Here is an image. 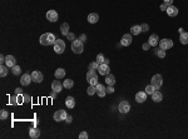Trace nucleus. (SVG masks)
<instances>
[{"label": "nucleus", "mask_w": 188, "mask_h": 139, "mask_svg": "<svg viewBox=\"0 0 188 139\" xmlns=\"http://www.w3.org/2000/svg\"><path fill=\"white\" fill-rule=\"evenodd\" d=\"M55 40H56V38L54 36V34L53 33H45V34H43V35L40 36L39 42H40L42 45L49 46V45H54Z\"/></svg>", "instance_id": "obj_1"}, {"label": "nucleus", "mask_w": 188, "mask_h": 139, "mask_svg": "<svg viewBox=\"0 0 188 139\" xmlns=\"http://www.w3.org/2000/svg\"><path fill=\"white\" fill-rule=\"evenodd\" d=\"M71 50L75 54H81L84 50V45H83V42H80L79 39H75L71 42Z\"/></svg>", "instance_id": "obj_2"}, {"label": "nucleus", "mask_w": 188, "mask_h": 139, "mask_svg": "<svg viewBox=\"0 0 188 139\" xmlns=\"http://www.w3.org/2000/svg\"><path fill=\"white\" fill-rule=\"evenodd\" d=\"M87 80L89 83V85L98 84V74L95 73V70H89L87 73Z\"/></svg>", "instance_id": "obj_3"}, {"label": "nucleus", "mask_w": 188, "mask_h": 139, "mask_svg": "<svg viewBox=\"0 0 188 139\" xmlns=\"http://www.w3.org/2000/svg\"><path fill=\"white\" fill-rule=\"evenodd\" d=\"M53 46H54V52L56 54H63L65 50V43H64V40H62V39H56Z\"/></svg>", "instance_id": "obj_4"}, {"label": "nucleus", "mask_w": 188, "mask_h": 139, "mask_svg": "<svg viewBox=\"0 0 188 139\" xmlns=\"http://www.w3.org/2000/svg\"><path fill=\"white\" fill-rule=\"evenodd\" d=\"M150 84H152L153 87L156 88V89H159V88L162 87V84H163V78H162V75H161V74L153 75L152 80H150Z\"/></svg>", "instance_id": "obj_5"}, {"label": "nucleus", "mask_w": 188, "mask_h": 139, "mask_svg": "<svg viewBox=\"0 0 188 139\" xmlns=\"http://www.w3.org/2000/svg\"><path fill=\"white\" fill-rule=\"evenodd\" d=\"M67 116H68L67 112H65V110H63V109H60V110H56V112L54 113L53 118H54L55 122H62V120H65V119H67Z\"/></svg>", "instance_id": "obj_6"}, {"label": "nucleus", "mask_w": 188, "mask_h": 139, "mask_svg": "<svg viewBox=\"0 0 188 139\" xmlns=\"http://www.w3.org/2000/svg\"><path fill=\"white\" fill-rule=\"evenodd\" d=\"M159 48H162L163 50H168L171 48H173V42L171 39H162L159 40Z\"/></svg>", "instance_id": "obj_7"}, {"label": "nucleus", "mask_w": 188, "mask_h": 139, "mask_svg": "<svg viewBox=\"0 0 188 139\" xmlns=\"http://www.w3.org/2000/svg\"><path fill=\"white\" fill-rule=\"evenodd\" d=\"M118 110L120 113H128L130 110V104L127 102V100H122L118 105Z\"/></svg>", "instance_id": "obj_8"}, {"label": "nucleus", "mask_w": 188, "mask_h": 139, "mask_svg": "<svg viewBox=\"0 0 188 139\" xmlns=\"http://www.w3.org/2000/svg\"><path fill=\"white\" fill-rule=\"evenodd\" d=\"M132 42H133V38H132V34H124L122 36V40H120V45L123 46H129Z\"/></svg>", "instance_id": "obj_9"}, {"label": "nucleus", "mask_w": 188, "mask_h": 139, "mask_svg": "<svg viewBox=\"0 0 188 139\" xmlns=\"http://www.w3.org/2000/svg\"><path fill=\"white\" fill-rule=\"evenodd\" d=\"M31 79H33L34 83H42L43 81V73L42 71H38V70H34L33 73H31Z\"/></svg>", "instance_id": "obj_10"}, {"label": "nucleus", "mask_w": 188, "mask_h": 139, "mask_svg": "<svg viewBox=\"0 0 188 139\" xmlns=\"http://www.w3.org/2000/svg\"><path fill=\"white\" fill-rule=\"evenodd\" d=\"M58 13L55 10H48L46 13V19L50 21V23H55V21H58Z\"/></svg>", "instance_id": "obj_11"}, {"label": "nucleus", "mask_w": 188, "mask_h": 139, "mask_svg": "<svg viewBox=\"0 0 188 139\" xmlns=\"http://www.w3.org/2000/svg\"><path fill=\"white\" fill-rule=\"evenodd\" d=\"M165 13L168 14V17L174 18V17H177V15H178V8H177V6H174V5H168Z\"/></svg>", "instance_id": "obj_12"}, {"label": "nucleus", "mask_w": 188, "mask_h": 139, "mask_svg": "<svg viewBox=\"0 0 188 139\" xmlns=\"http://www.w3.org/2000/svg\"><path fill=\"white\" fill-rule=\"evenodd\" d=\"M63 88H64V85H63V83H60L58 79L52 83V90L56 91V93H60V91L63 90Z\"/></svg>", "instance_id": "obj_13"}, {"label": "nucleus", "mask_w": 188, "mask_h": 139, "mask_svg": "<svg viewBox=\"0 0 188 139\" xmlns=\"http://www.w3.org/2000/svg\"><path fill=\"white\" fill-rule=\"evenodd\" d=\"M109 71H111V69H109V65L108 64H104V63H103V64H100L99 65V68H98V73L100 75H108L109 74Z\"/></svg>", "instance_id": "obj_14"}, {"label": "nucleus", "mask_w": 188, "mask_h": 139, "mask_svg": "<svg viewBox=\"0 0 188 139\" xmlns=\"http://www.w3.org/2000/svg\"><path fill=\"white\" fill-rule=\"evenodd\" d=\"M95 88H97V94H98V97L100 98H103V97H105V94H107V87H104L103 84H97L95 85Z\"/></svg>", "instance_id": "obj_15"}, {"label": "nucleus", "mask_w": 188, "mask_h": 139, "mask_svg": "<svg viewBox=\"0 0 188 139\" xmlns=\"http://www.w3.org/2000/svg\"><path fill=\"white\" fill-rule=\"evenodd\" d=\"M31 81H33V79H31V75L29 74H23L21 75V78H20V83L21 85H25V87H28Z\"/></svg>", "instance_id": "obj_16"}, {"label": "nucleus", "mask_w": 188, "mask_h": 139, "mask_svg": "<svg viewBox=\"0 0 188 139\" xmlns=\"http://www.w3.org/2000/svg\"><path fill=\"white\" fill-rule=\"evenodd\" d=\"M5 65L9 68H13L14 65H17V60L13 55H6L5 56Z\"/></svg>", "instance_id": "obj_17"}, {"label": "nucleus", "mask_w": 188, "mask_h": 139, "mask_svg": "<svg viewBox=\"0 0 188 139\" xmlns=\"http://www.w3.org/2000/svg\"><path fill=\"white\" fill-rule=\"evenodd\" d=\"M147 100V93L146 91H138L136 94V102L137 103H144Z\"/></svg>", "instance_id": "obj_18"}, {"label": "nucleus", "mask_w": 188, "mask_h": 139, "mask_svg": "<svg viewBox=\"0 0 188 139\" xmlns=\"http://www.w3.org/2000/svg\"><path fill=\"white\" fill-rule=\"evenodd\" d=\"M148 43L150 44V46H157L159 44V38H158V34H152L148 39Z\"/></svg>", "instance_id": "obj_19"}, {"label": "nucleus", "mask_w": 188, "mask_h": 139, "mask_svg": "<svg viewBox=\"0 0 188 139\" xmlns=\"http://www.w3.org/2000/svg\"><path fill=\"white\" fill-rule=\"evenodd\" d=\"M98 20H99V15L97 14V13H90V14L88 15V23L95 24V23H98Z\"/></svg>", "instance_id": "obj_20"}, {"label": "nucleus", "mask_w": 188, "mask_h": 139, "mask_svg": "<svg viewBox=\"0 0 188 139\" xmlns=\"http://www.w3.org/2000/svg\"><path fill=\"white\" fill-rule=\"evenodd\" d=\"M162 99H163L162 93H161V91H158V89H157L154 93L152 94V100H153V102H156V103H159V102H162Z\"/></svg>", "instance_id": "obj_21"}, {"label": "nucleus", "mask_w": 188, "mask_h": 139, "mask_svg": "<svg viewBox=\"0 0 188 139\" xmlns=\"http://www.w3.org/2000/svg\"><path fill=\"white\" fill-rule=\"evenodd\" d=\"M29 137L33 139H36L40 137V130L38 128H30L29 129Z\"/></svg>", "instance_id": "obj_22"}, {"label": "nucleus", "mask_w": 188, "mask_h": 139, "mask_svg": "<svg viewBox=\"0 0 188 139\" xmlns=\"http://www.w3.org/2000/svg\"><path fill=\"white\" fill-rule=\"evenodd\" d=\"M142 33V26L140 25H133L130 28V34L132 35H139Z\"/></svg>", "instance_id": "obj_23"}, {"label": "nucleus", "mask_w": 188, "mask_h": 139, "mask_svg": "<svg viewBox=\"0 0 188 139\" xmlns=\"http://www.w3.org/2000/svg\"><path fill=\"white\" fill-rule=\"evenodd\" d=\"M65 105H67L68 108L73 109L75 107V99L73 97H67V99H65Z\"/></svg>", "instance_id": "obj_24"}, {"label": "nucleus", "mask_w": 188, "mask_h": 139, "mask_svg": "<svg viewBox=\"0 0 188 139\" xmlns=\"http://www.w3.org/2000/svg\"><path fill=\"white\" fill-rule=\"evenodd\" d=\"M105 84L107 85H114L115 84V77L113 74L105 75Z\"/></svg>", "instance_id": "obj_25"}, {"label": "nucleus", "mask_w": 188, "mask_h": 139, "mask_svg": "<svg viewBox=\"0 0 188 139\" xmlns=\"http://www.w3.org/2000/svg\"><path fill=\"white\" fill-rule=\"evenodd\" d=\"M54 75H55V78L56 79H63L65 77V70L63 68H58L55 70V73H54Z\"/></svg>", "instance_id": "obj_26"}, {"label": "nucleus", "mask_w": 188, "mask_h": 139, "mask_svg": "<svg viewBox=\"0 0 188 139\" xmlns=\"http://www.w3.org/2000/svg\"><path fill=\"white\" fill-rule=\"evenodd\" d=\"M63 85H64L65 89H71V88L74 87V81L71 80V79H65V80L63 81Z\"/></svg>", "instance_id": "obj_27"}, {"label": "nucleus", "mask_w": 188, "mask_h": 139, "mask_svg": "<svg viewBox=\"0 0 188 139\" xmlns=\"http://www.w3.org/2000/svg\"><path fill=\"white\" fill-rule=\"evenodd\" d=\"M60 30H62V34H63V35L67 36L68 33H69V25H68V23H63V24L60 25Z\"/></svg>", "instance_id": "obj_28"}, {"label": "nucleus", "mask_w": 188, "mask_h": 139, "mask_svg": "<svg viewBox=\"0 0 188 139\" xmlns=\"http://www.w3.org/2000/svg\"><path fill=\"white\" fill-rule=\"evenodd\" d=\"M8 69H9V67H6L5 64H1V67H0V77L1 78H4V77H6L8 75Z\"/></svg>", "instance_id": "obj_29"}, {"label": "nucleus", "mask_w": 188, "mask_h": 139, "mask_svg": "<svg viewBox=\"0 0 188 139\" xmlns=\"http://www.w3.org/2000/svg\"><path fill=\"white\" fill-rule=\"evenodd\" d=\"M179 40H181V43L182 44H188V33H186V31H183V33L179 35Z\"/></svg>", "instance_id": "obj_30"}, {"label": "nucleus", "mask_w": 188, "mask_h": 139, "mask_svg": "<svg viewBox=\"0 0 188 139\" xmlns=\"http://www.w3.org/2000/svg\"><path fill=\"white\" fill-rule=\"evenodd\" d=\"M156 90H157V89H156L154 87H153L152 84H150V85H147V87H146V89H144V91H146V93H147V95H152V94L154 93Z\"/></svg>", "instance_id": "obj_31"}, {"label": "nucleus", "mask_w": 188, "mask_h": 139, "mask_svg": "<svg viewBox=\"0 0 188 139\" xmlns=\"http://www.w3.org/2000/svg\"><path fill=\"white\" fill-rule=\"evenodd\" d=\"M87 93H88V95H94V94H97L95 85H89V87H88V89H87Z\"/></svg>", "instance_id": "obj_32"}, {"label": "nucleus", "mask_w": 188, "mask_h": 139, "mask_svg": "<svg viewBox=\"0 0 188 139\" xmlns=\"http://www.w3.org/2000/svg\"><path fill=\"white\" fill-rule=\"evenodd\" d=\"M11 73L14 75H20L21 74V68L19 67V65H14V67L11 68Z\"/></svg>", "instance_id": "obj_33"}, {"label": "nucleus", "mask_w": 188, "mask_h": 139, "mask_svg": "<svg viewBox=\"0 0 188 139\" xmlns=\"http://www.w3.org/2000/svg\"><path fill=\"white\" fill-rule=\"evenodd\" d=\"M156 55L158 56V58H165V50H163L162 48L157 49L156 50Z\"/></svg>", "instance_id": "obj_34"}, {"label": "nucleus", "mask_w": 188, "mask_h": 139, "mask_svg": "<svg viewBox=\"0 0 188 139\" xmlns=\"http://www.w3.org/2000/svg\"><path fill=\"white\" fill-rule=\"evenodd\" d=\"M98 68H99V64L97 62H92L89 65H88V69H89V70H98Z\"/></svg>", "instance_id": "obj_35"}, {"label": "nucleus", "mask_w": 188, "mask_h": 139, "mask_svg": "<svg viewBox=\"0 0 188 139\" xmlns=\"http://www.w3.org/2000/svg\"><path fill=\"white\" fill-rule=\"evenodd\" d=\"M104 60H105V58H104V55L102 54V53H99L98 55H97V63L100 65V64H103L104 63Z\"/></svg>", "instance_id": "obj_36"}, {"label": "nucleus", "mask_w": 188, "mask_h": 139, "mask_svg": "<svg viewBox=\"0 0 188 139\" xmlns=\"http://www.w3.org/2000/svg\"><path fill=\"white\" fill-rule=\"evenodd\" d=\"M8 116H9V114L6 110H1V112H0V119H1V120H5Z\"/></svg>", "instance_id": "obj_37"}, {"label": "nucleus", "mask_w": 188, "mask_h": 139, "mask_svg": "<svg viewBox=\"0 0 188 139\" xmlns=\"http://www.w3.org/2000/svg\"><path fill=\"white\" fill-rule=\"evenodd\" d=\"M114 88H113V85H107V93L108 94H113L114 93Z\"/></svg>", "instance_id": "obj_38"}, {"label": "nucleus", "mask_w": 188, "mask_h": 139, "mask_svg": "<svg viewBox=\"0 0 188 139\" xmlns=\"http://www.w3.org/2000/svg\"><path fill=\"white\" fill-rule=\"evenodd\" d=\"M140 26H142V33H147V31L149 30L148 24H142V25H140Z\"/></svg>", "instance_id": "obj_39"}, {"label": "nucleus", "mask_w": 188, "mask_h": 139, "mask_svg": "<svg viewBox=\"0 0 188 139\" xmlns=\"http://www.w3.org/2000/svg\"><path fill=\"white\" fill-rule=\"evenodd\" d=\"M67 38H68V40H70V42H73V40H75V39H77V38H75V35H74L73 33H68Z\"/></svg>", "instance_id": "obj_40"}, {"label": "nucleus", "mask_w": 188, "mask_h": 139, "mask_svg": "<svg viewBox=\"0 0 188 139\" xmlns=\"http://www.w3.org/2000/svg\"><path fill=\"white\" fill-rule=\"evenodd\" d=\"M79 139H88V133L87 132H81L79 134Z\"/></svg>", "instance_id": "obj_41"}, {"label": "nucleus", "mask_w": 188, "mask_h": 139, "mask_svg": "<svg viewBox=\"0 0 188 139\" xmlns=\"http://www.w3.org/2000/svg\"><path fill=\"white\" fill-rule=\"evenodd\" d=\"M142 48H143V50H149L150 49V44L149 43H144Z\"/></svg>", "instance_id": "obj_42"}, {"label": "nucleus", "mask_w": 188, "mask_h": 139, "mask_svg": "<svg viewBox=\"0 0 188 139\" xmlns=\"http://www.w3.org/2000/svg\"><path fill=\"white\" fill-rule=\"evenodd\" d=\"M78 39H79L80 40V42H85V40H87V35H85V34H81V35L79 36V38H78Z\"/></svg>", "instance_id": "obj_43"}, {"label": "nucleus", "mask_w": 188, "mask_h": 139, "mask_svg": "<svg viewBox=\"0 0 188 139\" xmlns=\"http://www.w3.org/2000/svg\"><path fill=\"white\" fill-rule=\"evenodd\" d=\"M167 8H168V4H165V3H163V4L161 5V10H163V11L167 10Z\"/></svg>", "instance_id": "obj_44"}, {"label": "nucleus", "mask_w": 188, "mask_h": 139, "mask_svg": "<svg viewBox=\"0 0 188 139\" xmlns=\"http://www.w3.org/2000/svg\"><path fill=\"white\" fill-rule=\"evenodd\" d=\"M20 94H23V90H21L20 88H17V89H15V95H20Z\"/></svg>", "instance_id": "obj_45"}, {"label": "nucleus", "mask_w": 188, "mask_h": 139, "mask_svg": "<svg viewBox=\"0 0 188 139\" xmlns=\"http://www.w3.org/2000/svg\"><path fill=\"white\" fill-rule=\"evenodd\" d=\"M65 122H67L68 124H70V123L73 122V118H71V115H68V116H67V119H65Z\"/></svg>", "instance_id": "obj_46"}, {"label": "nucleus", "mask_w": 188, "mask_h": 139, "mask_svg": "<svg viewBox=\"0 0 188 139\" xmlns=\"http://www.w3.org/2000/svg\"><path fill=\"white\" fill-rule=\"evenodd\" d=\"M0 64H5V56L0 55Z\"/></svg>", "instance_id": "obj_47"}, {"label": "nucleus", "mask_w": 188, "mask_h": 139, "mask_svg": "<svg viewBox=\"0 0 188 139\" xmlns=\"http://www.w3.org/2000/svg\"><path fill=\"white\" fill-rule=\"evenodd\" d=\"M24 102H30V97L26 94H24Z\"/></svg>", "instance_id": "obj_48"}, {"label": "nucleus", "mask_w": 188, "mask_h": 139, "mask_svg": "<svg viewBox=\"0 0 188 139\" xmlns=\"http://www.w3.org/2000/svg\"><path fill=\"white\" fill-rule=\"evenodd\" d=\"M173 1L174 0H164V3L165 4H168V5H173Z\"/></svg>", "instance_id": "obj_49"}, {"label": "nucleus", "mask_w": 188, "mask_h": 139, "mask_svg": "<svg viewBox=\"0 0 188 139\" xmlns=\"http://www.w3.org/2000/svg\"><path fill=\"white\" fill-rule=\"evenodd\" d=\"M11 104H17L18 102H17V99H15V97H11V102H10Z\"/></svg>", "instance_id": "obj_50"}, {"label": "nucleus", "mask_w": 188, "mask_h": 139, "mask_svg": "<svg viewBox=\"0 0 188 139\" xmlns=\"http://www.w3.org/2000/svg\"><path fill=\"white\" fill-rule=\"evenodd\" d=\"M104 64H108V65H109V59H107V58H105V60H104Z\"/></svg>", "instance_id": "obj_51"}, {"label": "nucleus", "mask_w": 188, "mask_h": 139, "mask_svg": "<svg viewBox=\"0 0 188 139\" xmlns=\"http://www.w3.org/2000/svg\"><path fill=\"white\" fill-rule=\"evenodd\" d=\"M55 93H56V91L53 90V93H52V95H50V97H52V98H54V97H55Z\"/></svg>", "instance_id": "obj_52"}]
</instances>
